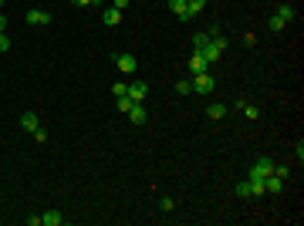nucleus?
I'll list each match as a JSON object with an SVG mask.
<instances>
[{
	"mask_svg": "<svg viewBox=\"0 0 304 226\" xmlns=\"http://www.w3.org/2000/svg\"><path fill=\"white\" fill-rule=\"evenodd\" d=\"M169 10L180 17L182 24H190V20H193V17H190V10H186V0H169Z\"/></svg>",
	"mask_w": 304,
	"mask_h": 226,
	"instance_id": "nucleus-8",
	"label": "nucleus"
},
{
	"mask_svg": "<svg viewBox=\"0 0 304 226\" xmlns=\"http://www.w3.org/2000/svg\"><path fill=\"white\" fill-rule=\"evenodd\" d=\"M226 112H230V108H226V105H220V101H216V105H206V115L213 118V122H220Z\"/></svg>",
	"mask_w": 304,
	"mask_h": 226,
	"instance_id": "nucleus-14",
	"label": "nucleus"
},
{
	"mask_svg": "<svg viewBox=\"0 0 304 226\" xmlns=\"http://www.w3.org/2000/svg\"><path fill=\"white\" fill-rule=\"evenodd\" d=\"M7 47H10V41H7V37H4V34H0V54H4V51H7Z\"/></svg>",
	"mask_w": 304,
	"mask_h": 226,
	"instance_id": "nucleus-27",
	"label": "nucleus"
},
{
	"mask_svg": "<svg viewBox=\"0 0 304 226\" xmlns=\"http://www.w3.org/2000/svg\"><path fill=\"white\" fill-rule=\"evenodd\" d=\"M186 10H190V17L203 14V10H206V0H186Z\"/></svg>",
	"mask_w": 304,
	"mask_h": 226,
	"instance_id": "nucleus-16",
	"label": "nucleus"
},
{
	"mask_svg": "<svg viewBox=\"0 0 304 226\" xmlns=\"http://www.w3.org/2000/svg\"><path fill=\"white\" fill-rule=\"evenodd\" d=\"M264 193V179H244L236 186V196L240 199H250V196H260Z\"/></svg>",
	"mask_w": 304,
	"mask_h": 226,
	"instance_id": "nucleus-3",
	"label": "nucleus"
},
{
	"mask_svg": "<svg viewBox=\"0 0 304 226\" xmlns=\"http://www.w3.org/2000/svg\"><path fill=\"white\" fill-rule=\"evenodd\" d=\"M236 108H240V112L247 115L250 122H257V118H260V108H254V105H244V101H240V105H236Z\"/></svg>",
	"mask_w": 304,
	"mask_h": 226,
	"instance_id": "nucleus-17",
	"label": "nucleus"
},
{
	"mask_svg": "<svg viewBox=\"0 0 304 226\" xmlns=\"http://www.w3.org/2000/svg\"><path fill=\"white\" fill-rule=\"evenodd\" d=\"M115 64H118L122 74H136V57H132V54H118V57H115Z\"/></svg>",
	"mask_w": 304,
	"mask_h": 226,
	"instance_id": "nucleus-10",
	"label": "nucleus"
},
{
	"mask_svg": "<svg viewBox=\"0 0 304 226\" xmlns=\"http://www.w3.org/2000/svg\"><path fill=\"white\" fill-rule=\"evenodd\" d=\"M132 105H136V101L128 98V95H118V112H128V108H132Z\"/></svg>",
	"mask_w": 304,
	"mask_h": 226,
	"instance_id": "nucleus-19",
	"label": "nucleus"
},
{
	"mask_svg": "<svg viewBox=\"0 0 304 226\" xmlns=\"http://www.w3.org/2000/svg\"><path fill=\"white\" fill-rule=\"evenodd\" d=\"M102 20H105L108 27H118V24H122V10H115V7H105V14H102Z\"/></svg>",
	"mask_w": 304,
	"mask_h": 226,
	"instance_id": "nucleus-12",
	"label": "nucleus"
},
{
	"mask_svg": "<svg viewBox=\"0 0 304 226\" xmlns=\"http://www.w3.org/2000/svg\"><path fill=\"white\" fill-rule=\"evenodd\" d=\"M74 7H92V3H98V0H71Z\"/></svg>",
	"mask_w": 304,
	"mask_h": 226,
	"instance_id": "nucleus-26",
	"label": "nucleus"
},
{
	"mask_svg": "<svg viewBox=\"0 0 304 226\" xmlns=\"http://www.w3.org/2000/svg\"><path fill=\"white\" fill-rule=\"evenodd\" d=\"M38 125H41V122H38V115H34V112H24V115H20V128H24V132H34Z\"/></svg>",
	"mask_w": 304,
	"mask_h": 226,
	"instance_id": "nucleus-13",
	"label": "nucleus"
},
{
	"mask_svg": "<svg viewBox=\"0 0 304 226\" xmlns=\"http://www.w3.org/2000/svg\"><path fill=\"white\" fill-rule=\"evenodd\" d=\"M30 135H34V139H38V142H44V139H48V128H44V125H38V128H34V132H30Z\"/></svg>",
	"mask_w": 304,
	"mask_h": 226,
	"instance_id": "nucleus-23",
	"label": "nucleus"
},
{
	"mask_svg": "<svg viewBox=\"0 0 304 226\" xmlns=\"http://www.w3.org/2000/svg\"><path fill=\"white\" fill-rule=\"evenodd\" d=\"M176 91H180V95H190V91H193V81H176Z\"/></svg>",
	"mask_w": 304,
	"mask_h": 226,
	"instance_id": "nucleus-22",
	"label": "nucleus"
},
{
	"mask_svg": "<svg viewBox=\"0 0 304 226\" xmlns=\"http://www.w3.org/2000/svg\"><path fill=\"white\" fill-rule=\"evenodd\" d=\"M0 7H4V0H0Z\"/></svg>",
	"mask_w": 304,
	"mask_h": 226,
	"instance_id": "nucleus-29",
	"label": "nucleus"
},
{
	"mask_svg": "<svg viewBox=\"0 0 304 226\" xmlns=\"http://www.w3.org/2000/svg\"><path fill=\"white\" fill-rule=\"evenodd\" d=\"M125 115L132 118V125H146V118H149V112L142 108V101H138V105H132V108H128Z\"/></svg>",
	"mask_w": 304,
	"mask_h": 226,
	"instance_id": "nucleus-9",
	"label": "nucleus"
},
{
	"mask_svg": "<svg viewBox=\"0 0 304 226\" xmlns=\"http://www.w3.org/2000/svg\"><path fill=\"white\" fill-rule=\"evenodd\" d=\"M28 24L30 27H44V24H51V14L48 10H28Z\"/></svg>",
	"mask_w": 304,
	"mask_h": 226,
	"instance_id": "nucleus-7",
	"label": "nucleus"
},
{
	"mask_svg": "<svg viewBox=\"0 0 304 226\" xmlns=\"http://www.w3.org/2000/svg\"><path fill=\"white\" fill-rule=\"evenodd\" d=\"M4 27H7V17L0 14V34H4Z\"/></svg>",
	"mask_w": 304,
	"mask_h": 226,
	"instance_id": "nucleus-28",
	"label": "nucleus"
},
{
	"mask_svg": "<svg viewBox=\"0 0 304 226\" xmlns=\"http://www.w3.org/2000/svg\"><path fill=\"white\" fill-rule=\"evenodd\" d=\"M270 172H274V162H270L267 156H260L257 162H254V169H250V179H267Z\"/></svg>",
	"mask_w": 304,
	"mask_h": 226,
	"instance_id": "nucleus-4",
	"label": "nucleus"
},
{
	"mask_svg": "<svg viewBox=\"0 0 304 226\" xmlns=\"http://www.w3.org/2000/svg\"><path fill=\"white\" fill-rule=\"evenodd\" d=\"M284 27H288V20H284V17H270V30H284Z\"/></svg>",
	"mask_w": 304,
	"mask_h": 226,
	"instance_id": "nucleus-20",
	"label": "nucleus"
},
{
	"mask_svg": "<svg viewBox=\"0 0 304 226\" xmlns=\"http://www.w3.org/2000/svg\"><path fill=\"white\" fill-rule=\"evenodd\" d=\"M223 51H226V37H223V34H210V44L203 47V57L213 64V61H220Z\"/></svg>",
	"mask_w": 304,
	"mask_h": 226,
	"instance_id": "nucleus-1",
	"label": "nucleus"
},
{
	"mask_svg": "<svg viewBox=\"0 0 304 226\" xmlns=\"http://www.w3.org/2000/svg\"><path fill=\"white\" fill-rule=\"evenodd\" d=\"M277 17H284V20H298V10H294V7H290V3H280V7H277Z\"/></svg>",
	"mask_w": 304,
	"mask_h": 226,
	"instance_id": "nucleus-15",
	"label": "nucleus"
},
{
	"mask_svg": "<svg viewBox=\"0 0 304 226\" xmlns=\"http://www.w3.org/2000/svg\"><path fill=\"white\" fill-rule=\"evenodd\" d=\"M206 44H210V34H196L193 37V51H203Z\"/></svg>",
	"mask_w": 304,
	"mask_h": 226,
	"instance_id": "nucleus-18",
	"label": "nucleus"
},
{
	"mask_svg": "<svg viewBox=\"0 0 304 226\" xmlns=\"http://www.w3.org/2000/svg\"><path fill=\"white\" fill-rule=\"evenodd\" d=\"M125 95H128V98L138 105V101L149 98V85H146V81H136V85H128V91H125Z\"/></svg>",
	"mask_w": 304,
	"mask_h": 226,
	"instance_id": "nucleus-5",
	"label": "nucleus"
},
{
	"mask_svg": "<svg viewBox=\"0 0 304 226\" xmlns=\"http://www.w3.org/2000/svg\"><path fill=\"white\" fill-rule=\"evenodd\" d=\"M159 210H162V213H172V210H176V203H172L169 196H162V199H159Z\"/></svg>",
	"mask_w": 304,
	"mask_h": 226,
	"instance_id": "nucleus-21",
	"label": "nucleus"
},
{
	"mask_svg": "<svg viewBox=\"0 0 304 226\" xmlns=\"http://www.w3.org/2000/svg\"><path fill=\"white\" fill-rule=\"evenodd\" d=\"M112 7H115V10H125V7H128V0H112Z\"/></svg>",
	"mask_w": 304,
	"mask_h": 226,
	"instance_id": "nucleus-25",
	"label": "nucleus"
},
{
	"mask_svg": "<svg viewBox=\"0 0 304 226\" xmlns=\"http://www.w3.org/2000/svg\"><path fill=\"white\" fill-rule=\"evenodd\" d=\"M64 223V216L58 210H48V213H41V226H61Z\"/></svg>",
	"mask_w": 304,
	"mask_h": 226,
	"instance_id": "nucleus-11",
	"label": "nucleus"
},
{
	"mask_svg": "<svg viewBox=\"0 0 304 226\" xmlns=\"http://www.w3.org/2000/svg\"><path fill=\"white\" fill-rule=\"evenodd\" d=\"M190 71H193V74H200V71H210V61L203 57V51H193V54H190Z\"/></svg>",
	"mask_w": 304,
	"mask_h": 226,
	"instance_id": "nucleus-6",
	"label": "nucleus"
},
{
	"mask_svg": "<svg viewBox=\"0 0 304 226\" xmlns=\"http://www.w3.org/2000/svg\"><path fill=\"white\" fill-rule=\"evenodd\" d=\"M213 88H216V81H213V74H210V71L193 74V91H196V95H210Z\"/></svg>",
	"mask_w": 304,
	"mask_h": 226,
	"instance_id": "nucleus-2",
	"label": "nucleus"
},
{
	"mask_svg": "<svg viewBox=\"0 0 304 226\" xmlns=\"http://www.w3.org/2000/svg\"><path fill=\"white\" fill-rule=\"evenodd\" d=\"M274 176H280V179H288V176H290V169H288V166H277V162H274Z\"/></svg>",
	"mask_w": 304,
	"mask_h": 226,
	"instance_id": "nucleus-24",
	"label": "nucleus"
}]
</instances>
